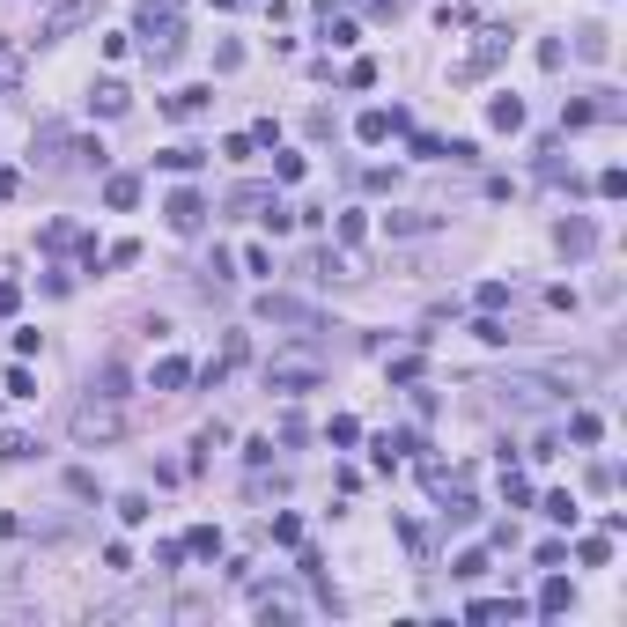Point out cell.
I'll return each mask as SVG.
<instances>
[{
    "mask_svg": "<svg viewBox=\"0 0 627 627\" xmlns=\"http://www.w3.org/2000/svg\"><path fill=\"white\" fill-rule=\"evenodd\" d=\"M259 325H303V332H310V310H303L296 296H273V289H266V296H259Z\"/></svg>",
    "mask_w": 627,
    "mask_h": 627,
    "instance_id": "6",
    "label": "cell"
},
{
    "mask_svg": "<svg viewBox=\"0 0 627 627\" xmlns=\"http://www.w3.org/2000/svg\"><path fill=\"white\" fill-rule=\"evenodd\" d=\"M96 8H103V0H52V8H44V23H37V44H60V37H74L82 23H96Z\"/></svg>",
    "mask_w": 627,
    "mask_h": 627,
    "instance_id": "3",
    "label": "cell"
},
{
    "mask_svg": "<svg viewBox=\"0 0 627 627\" xmlns=\"http://www.w3.org/2000/svg\"><path fill=\"white\" fill-rule=\"evenodd\" d=\"M96 119H126V111H133V96H126V82H96Z\"/></svg>",
    "mask_w": 627,
    "mask_h": 627,
    "instance_id": "9",
    "label": "cell"
},
{
    "mask_svg": "<svg viewBox=\"0 0 627 627\" xmlns=\"http://www.w3.org/2000/svg\"><path fill=\"white\" fill-rule=\"evenodd\" d=\"M384 230H391V237H428L436 214H384Z\"/></svg>",
    "mask_w": 627,
    "mask_h": 627,
    "instance_id": "14",
    "label": "cell"
},
{
    "mask_svg": "<svg viewBox=\"0 0 627 627\" xmlns=\"http://www.w3.org/2000/svg\"><path fill=\"white\" fill-rule=\"evenodd\" d=\"M398 126H407V111H362V119H355V141L377 148V141H391Z\"/></svg>",
    "mask_w": 627,
    "mask_h": 627,
    "instance_id": "8",
    "label": "cell"
},
{
    "mask_svg": "<svg viewBox=\"0 0 627 627\" xmlns=\"http://www.w3.org/2000/svg\"><path fill=\"white\" fill-rule=\"evenodd\" d=\"M0 89H8V67H0Z\"/></svg>",
    "mask_w": 627,
    "mask_h": 627,
    "instance_id": "34",
    "label": "cell"
},
{
    "mask_svg": "<svg viewBox=\"0 0 627 627\" xmlns=\"http://www.w3.org/2000/svg\"><path fill=\"white\" fill-rule=\"evenodd\" d=\"M230 207H244V214H266V207H273V185H237V192H230Z\"/></svg>",
    "mask_w": 627,
    "mask_h": 627,
    "instance_id": "15",
    "label": "cell"
},
{
    "mask_svg": "<svg viewBox=\"0 0 627 627\" xmlns=\"http://www.w3.org/2000/svg\"><path fill=\"white\" fill-rule=\"evenodd\" d=\"M207 103H214V89H178V96H170L162 111H170V119H200Z\"/></svg>",
    "mask_w": 627,
    "mask_h": 627,
    "instance_id": "12",
    "label": "cell"
},
{
    "mask_svg": "<svg viewBox=\"0 0 627 627\" xmlns=\"http://www.w3.org/2000/svg\"><path fill=\"white\" fill-rule=\"evenodd\" d=\"M162 221H170V230H178V237H200V230H207V200H200L192 185H185V192H170Z\"/></svg>",
    "mask_w": 627,
    "mask_h": 627,
    "instance_id": "4",
    "label": "cell"
},
{
    "mask_svg": "<svg viewBox=\"0 0 627 627\" xmlns=\"http://www.w3.org/2000/svg\"><path fill=\"white\" fill-rule=\"evenodd\" d=\"M15 310V280H0V318H8Z\"/></svg>",
    "mask_w": 627,
    "mask_h": 627,
    "instance_id": "32",
    "label": "cell"
},
{
    "mask_svg": "<svg viewBox=\"0 0 627 627\" xmlns=\"http://www.w3.org/2000/svg\"><path fill=\"white\" fill-rule=\"evenodd\" d=\"M487 126L517 133V126H524V96H487Z\"/></svg>",
    "mask_w": 627,
    "mask_h": 627,
    "instance_id": "10",
    "label": "cell"
},
{
    "mask_svg": "<svg viewBox=\"0 0 627 627\" xmlns=\"http://www.w3.org/2000/svg\"><path fill=\"white\" fill-rule=\"evenodd\" d=\"M15 185H23V178H15V170H0V200H15Z\"/></svg>",
    "mask_w": 627,
    "mask_h": 627,
    "instance_id": "33",
    "label": "cell"
},
{
    "mask_svg": "<svg viewBox=\"0 0 627 627\" xmlns=\"http://www.w3.org/2000/svg\"><path fill=\"white\" fill-rule=\"evenodd\" d=\"M30 450H37L30 436H15V428H0V465H23V458H30Z\"/></svg>",
    "mask_w": 627,
    "mask_h": 627,
    "instance_id": "19",
    "label": "cell"
},
{
    "mask_svg": "<svg viewBox=\"0 0 627 627\" xmlns=\"http://www.w3.org/2000/svg\"><path fill=\"white\" fill-rule=\"evenodd\" d=\"M554 244H561L568 259H591V251H598V230H591L583 214H568V221H554Z\"/></svg>",
    "mask_w": 627,
    "mask_h": 627,
    "instance_id": "5",
    "label": "cell"
},
{
    "mask_svg": "<svg viewBox=\"0 0 627 627\" xmlns=\"http://www.w3.org/2000/svg\"><path fill=\"white\" fill-rule=\"evenodd\" d=\"M67 428H74L82 450H96V443H119V436H126V414H119V398H96V391H89Z\"/></svg>",
    "mask_w": 627,
    "mask_h": 627,
    "instance_id": "2",
    "label": "cell"
},
{
    "mask_svg": "<svg viewBox=\"0 0 627 627\" xmlns=\"http://www.w3.org/2000/svg\"><path fill=\"white\" fill-rule=\"evenodd\" d=\"M133 37H148V60L170 67V60H178V37H185V8H178V0H141Z\"/></svg>",
    "mask_w": 627,
    "mask_h": 627,
    "instance_id": "1",
    "label": "cell"
},
{
    "mask_svg": "<svg viewBox=\"0 0 627 627\" xmlns=\"http://www.w3.org/2000/svg\"><path fill=\"white\" fill-rule=\"evenodd\" d=\"M502 52H509V30H487V37H480V52L465 60V74H487V67L502 60Z\"/></svg>",
    "mask_w": 627,
    "mask_h": 627,
    "instance_id": "11",
    "label": "cell"
},
{
    "mask_svg": "<svg viewBox=\"0 0 627 627\" xmlns=\"http://www.w3.org/2000/svg\"><path fill=\"white\" fill-rule=\"evenodd\" d=\"M119 517H126V524H148L155 509H148V495H119Z\"/></svg>",
    "mask_w": 627,
    "mask_h": 627,
    "instance_id": "26",
    "label": "cell"
},
{
    "mask_svg": "<svg viewBox=\"0 0 627 627\" xmlns=\"http://www.w3.org/2000/svg\"><path fill=\"white\" fill-rule=\"evenodd\" d=\"M103 200L111 207H133L141 200V178H126V170H119V178H103Z\"/></svg>",
    "mask_w": 627,
    "mask_h": 627,
    "instance_id": "17",
    "label": "cell"
},
{
    "mask_svg": "<svg viewBox=\"0 0 627 627\" xmlns=\"http://www.w3.org/2000/svg\"><path fill=\"white\" fill-rule=\"evenodd\" d=\"M576 561H583V568H605V561H612V539H583Z\"/></svg>",
    "mask_w": 627,
    "mask_h": 627,
    "instance_id": "25",
    "label": "cell"
},
{
    "mask_svg": "<svg viewBox=\"0 0 627 627\" xmlns=\"http://www.w3.org/2000/svg\"><path fill=\"white\" fill-rule=\"evenodd\" d=\"M509 303V280H480V310H502Z\"/></svg>",
    "mask_w": 627,
    "mask_h": 627,
    "instance_id": "29",
    "label": "cell"
},
{
    "mask_svg": "<svg viewBox=\"0 0 627 627\" xmlns=\"http://www.w3.org/2000/svg\"><path fill=\"white\" fill-rule=\"evenodd\" d=\"M591 119H598V103H583V96H576V103H561V126H568V133L591 126Z\"/></svg>",
    "mask_w": 627,
    "mask_h": 627,
    "instance_id": "24",
    "label": "cell"
},
{
    "mask_svg": "<svg viewBox=\"0 0 627 627\" xmlns=\"http://www.w3.org/2000/svg\"><path fill=\"white\" fill-rule=\"evenodd\" d=\"M89 391H96V398H126V369H119V362H103Z\"/></svg>",
    "mask_w": 627,
    "mask_h": 627,
    "instance_id": "18",
    "label": "cell"
},
{
    "mask_svg": "<svg viewBox=\"0 0 627 627\" xmlns=\"http://www.w3.org/2000/svg\"><path fill=\"white\" fill-rule=\"evenodd\" d=\"M8 398H37V377L30 369H8Z\"/></svg>",
    "mask_w": 627,
    "mask_h": 627,
    "instance_id": "31",
    "label": "cell"
},
{
    "mask_svg": "<svg viewBox=\"0 0 627 627\" xmlns=\"http://www.w3.org/2000/svg\"><path fill=\"white\" fill-rule=\"evenodd\" d=\"M185 554L214 561V554H221V532H214V524H192V532H185Z\"/></svg>",
    "mask_w": 627,
    "mask_h": 627,
    "instance_id": "16",
    "label": "cell"
},
{
    "mask_svg": "<svg viewBox=\"0 0 627 627\" xmlns=\"http://www.w3.org/2000/svg\"><path fill=\"white\" fill-rule=\"evenodd\" d=\"M568 605H576V583H561V576H554V583L539 591V612L554 620V612H568Z\"/></svg>",
    "mask_w": 627,
    "mask_h": 627,
    "instance_id": "13",
    "label": "cell"
},
{
    "mask_svg": "<svg viewBox=\"0 0 627 627\" xmlns=\"http://www.w3.org/2000/svg\"><path fill=\"white\" fill-rule=\"evenodd\" d=\"M162 170H178V178H192V170H200V148H162Z\"/></svg>",
    "mask_w": 627,
    "mask_h": 627,
    "instance_id": "23",
    "label": "cell"
},
{
    "mask_svg": "<svg viewBox=\"0 0 627 627\" xmlns=\"http://www.w3.org/2000/svg\"><path fill=\"white\" fill-rule=\"evenodd\" d=\"M318 362H266V391H310Z\"/></svg>",
    "mask_w": 627,
    "mask_h": 627,
    "instance_id": "7",
    "label": "cell"
},
{
    "mask_svg": "<svg viewBox=\"0 0 627 627\" xmlns=\"http://www.w3.org/2000/svg\"><path fill=\"white\" fill-rule=\"evenodd\" d=\"M539 509H546V517H554V524H568V532H576V495H546Z\"/></svg>",
    "mask_w": 627,
    "mask_h": 627,
    "instance_id": "21",
    "label": "cell"
},
{
    "mask_svg": "<svg viewBox=\"0 0 627 627\" xmlns=\"http://www.w3.org/2000/svg\"><path fill=\"white\" fill-rule=\"evenodd\" d=\"M391 384H421V355H398L391 362Z\"/></svg>",
    "mask_w": 627,
    "mask_h": 627,
    "instance_id": "30",
    "label": "cell"
},
{
    "mask_svg": "<svg viewBox=\"0 0 627 627\" xmlns=\"http://www.w3.org/2000/svg\"><path fill=\"white\" fill-rule=\"evenodd\" d=\"M185 377H192V369H185V362H178V355H170V362H155V377H148V384H155V391H178V384H185Z\"/></svg>",
    "mask_w": 627,
    "mask_h": 627,
    "instance_id": "20",
    "label": "cell"
},
{
    "mask_svg": "<svg viewBox=\"0 0 627 627\" xmlns=\"http://www.w3.org/2000/svg\"><path fill=\"white\" fill-rule=\"evenodd\" d=\"M568 436H576V443H598V436H605V421H598V414H576V421H568Z\"/></svg>",
    "mask_w": 627,
    "mask_h": 627,
    "instance_id": "28",
    "label": "cell"
},
{
    "mask_svg": "<svg viewBox=\"0 0 627 627\" xmlns=\"http://www.w3.org/2000/svg\"><path fill=\"white\" fill-rule=\"evenodd\" d=\"M473 332H480V339H487V348H502V339H509V325H502V318H495V310H480V325H473Z\"/></svg>",
    "mask_w": 627,
    "mask_h": 627,
    "instance_id": "27",
    "label": "cell"
},
{
    "mask_svg": "<svg viewBox=\"0 0 627 627\" xmlns=\"http://www.w3.org/2000/svg\"><path fill=\"white\" fill-rule=\"evenodd\" d=\"M450 576H458V583H480V576H487V554H458V561H450Z\"/></svg>",
    "mask_w": 627,
    "mask_h": 627,
    "instance_id": "22",
    "label": "cell"
}]
</instances>
